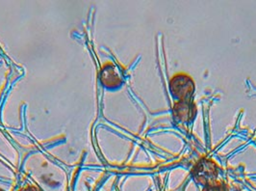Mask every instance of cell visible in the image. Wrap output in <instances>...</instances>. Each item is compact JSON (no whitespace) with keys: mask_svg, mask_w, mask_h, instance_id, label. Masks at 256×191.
<instances>
[{"mask_svg":"<svg viewBox=\"0 0 256 191\" xmlns=\"http://www.w3.org/2000/svg\"><path fill=\"white\" fill-rule=\"evenodd\" d=\"M192 177L205 186L213 184L218 177V168L214 162L208 159H202L194 167Z\"/></svg>","mask_w":256,"mask_h":191,"instance_id":"1","label":"cell"},{"mask_svg":"<svg viewBox=\"0 0 256 191\" xmlns=\"http://www.w3.org/2000/svg\"><path fill=\"white\" fill-rule=\"evenodd\" d=\"M170 90L180 101H190L194 92V82L192 78L184 74H178L172 78Z\"/></svg>","mask_w":256,"mask_h":191,"instance_id":"2","label":"cell"},{"mask_svg":"<svg viewBox=\"0 0 256 191\" xmlns=\"http://www.w3.org/2000/svg\"><path fill=\"white\" fill-rule=\"evenodd\" d=\"M196 106L190 101H180L174 104V114L180 122L192 121L196 116Z\"/></svg>","mask_w":256,"mask_h":191,"instance_id":"3","label":"cell"},{"mask_svg":"<svg viewBox=\"0 0 256 191\" xmlns=\"http://www.w3.org/2000/svg\"><path fill=\"white\" fill-rule=\"evenodd\" d=\"M102 80L107 87H116L120 84V77L113 65L107 66L103 70Z\"/></svg>","mask_w":256,"mask_h":191,"instance_id":"4","label":"cell"},{"mask_svg":"<svg viewBox=\"0 0 256 191\" xmlns=\"http://www.w3.org/2000/svg\"><path fill=\"white\" fill-rule=\"evenodd\" d=\"M202 191H226V188L224 184L222 183H213V184H210V185H206Z\"/></svg>","mask_w":256,"mask_h":191,"instance_id":"5","label":"cell"},{"mask_svg":"<svg viewBox=\"0 0 256 191\" xmlns=\"http://www.w3.org/2000/svg\"><path fill=\"white\" fill-rule=\"evenodd\" d=\"M22 191H40L37 187L35 186H27L24 189H22Z\"/></svg>","mask_w":256,"mask_h":191,"instance_id":"6","label":"cell"},{"mask_svg":"<svg viewBox=\"0 0 256 191\" xmlns=\"http://www.w3.org/2000/svg\"><path fill=\"white\" fill-rule=\"evenodd\" d=\"M0 191H3V190H1V189H0Z\"/></svg>","mask_w":256,"mask_h":191,"instance_id":"7","label":"cell"}]
</instances>
